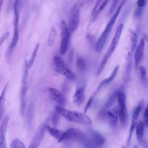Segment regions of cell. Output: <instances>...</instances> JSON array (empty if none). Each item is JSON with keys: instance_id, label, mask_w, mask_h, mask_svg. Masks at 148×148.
<instances>
[{"instance_id": "8", "label": "cell", "mask_w": 148, "mask_h": 148, "mask_svg": "<svg viewBox=\"0 0 148 148\" xmlns=\"http://www.w3.org/2000/svg\"><path fill=\"white\" fill-rule=\"evenodd\" d=\"M61 29V43L60 45V52L61 54L64 55L68 51L71 44V33L68 29V25L64 20L60 23Z\"/></svg>"}, {"instance_id": "31", "label": "cell", "mask_w": 148, "mask_h": 148, "mask_svg": "<svg viewBox=\"0 0 148 148\" xmlns=\"http://www.w3.org/2000/svg\"><path fill=\"white\" fill-rule=\"evenodd\" d=\"M140 77L142 82H145L146 79V69L144 66H140Z\"/></svg>"}, {"instance_id": "25", "label": "cell", "mask_w": 148, "mask_h": 148, "mask_svg": "<svg viewBox=\"0 0 148 148\" xmlns=\"http://www.w3.org/2000/svg\"><path fill=\"white\" fill-rule=\"evenodd\" d=\"M132 58L130 52H128L126 56V67H125V80L130 79L132 70Z\"/></svg>"}, {"instance_id": "26", "label": "cell", "mask_w": 148, "mask_h": 148, "mask_svg": "<svg viewBox=\"0 0 148 148\" xmlns=\"http://www.w3.org/2000/svg\"><path fill=\"white\" fill-rule=\"evenodd\" d=\"M110 0H103V1L101 2V3L99 5L95 13L91 16V21H94L97 17L98 16V15L100 14V13L103 10V9L106 7V6L108 5V3L110 2Z\"/></svg>"}, {"instance_id": "33", "label": "cell", "mask_w": 148, "mask_h": 148, "mask_svg": "<svg viewBox=\"0 0 148 148\" xmlns=\"http://www.w3.org/2000/svg\"><path fill=\"white\" fill-rule=\"evenodd\" d=\"M143 124L146 127H148V104L143 113Z\"/></svg>"}, {"instance_id": "42", "label": "cell", "mask_w": 148, "mask_h": 148, "mask_svg": "<svg viewBox=\"0 0 148 148\" xmlns=\"http://www.w3.org/2000/svg\"><path fill=\"white\" fill-rule=\"evenodd\" d=\"M88 1H91V0H88Z\"/></svg>"}, {"instance_id": "5", "label": "cell", "mask_w": 148, "mask_h": 148, "mask_svg": "<svg viewBox=\"0 0 148 148\" xmlns=\"http://www.w3.org/2000/svg\"><path fill=\"white\" fill-rule=\"evenodd\" d=\"M19 0H14L13 5L14 21H13V35L7 51V56L9 57L12 53L19 39Z\"/></svg>"}, {"instance_id": "17", "label": "cell", "mask_w": 148, "mask_h": 148, "mask_svg": "<svg viewBox=\"0 0 148 148\" xmlns=\"http://www.w3.org/2000/svg\"><path fill=\"white\" fill-rule=\"evenodd\" d=\"M119 91H114V93L107 99V101L103 104L101 110L99 112V117L101 118H104L106 112L110 109V108L113 105L116 100L117 99Z\"/></svg>"}, {"instance_id": "39", "label": "cell", "mask_w": 148, "mask_h": 148, "mask_svg": "<svg viewBox=\"0 0 148 148\" xmlns=\"http://www.w3.org/2000/svg\"><path fill=\"white\" fill-rule=\"evenodd\" d=\"M3 2H4V0H0V13H1V12L2 8V6H3Z\"/></svg>"}, {"instance_id": "24", "label": "cell", "mask_w": 148, "mask_h": 148, "mask_svg": "<svg viewBox=\"0 0 148 148\" xmlns=\"http://www.w3.org/2000/svg\"><path fill=\"white\" fill-rule=\"evenodd\" d=\"M129 38H130V50L132 53H133L136 47L137 44V35L135 31L132 29H129Z\"/></svg>"}, {"instance_id": "41", "label": "cell", "mask_w": 148, "mask_h": 148, "mask_svg": "<svg viewBox=\"0 0 148 148\" xmlns=\"http://www.w3.org/2000/svg\"><path fill=\"white\" fill-rule=\"evenodd\" d=\"M1 77H0V83H1Z\"/></svg>"}, {"instance_id": "15", "label": "cell", "mask_w": 148, "mask_h": 148, "mask_svg": "<svg viewBox=\"0 0 148 148\" xmlns=\"http://www.w3.org/2000/svg\"><path fill=\"white\" fill-rule=\"evenodd\" d=\"M9 117L8 115H5L3 118L1 124L0 125V147L1 148H6L7 143H6V132L7 127L8 124Z\"/></svg>"}, {"instance_id": "28", "label": "cell", "mask_w": 148, "mask_h": 148, "mask_svg": "<svg viewBox=\"0 0 148 148\" xmlns=\"http://www.w3.org/2000/svg\"><path fill=\"white\" fill-rule=\"evenodd\" d=\"M39 49V43H38L36 45V46L35 47V48H34V50L32 51V54L29 60L28 61V64L29 68H31V66L33 65V64L34 63V61H35V60L36 59L37 54L38 53Z\"/></svg>"}, {"instance_id": "35", "label": "cell", "mask_w": 148, "mask_h": 148, "mask_svg": "<svg viewBox=\"0 0 148 148\" xmlns=\"http://www.w3.org/2000/svg\"><path fill=\"white\" fill-rule=\"evenodd\" d=\"M60 114L56 111L55 113L53 114V118H52V122H53V124H54V126H56L57 123H58V119H59V116Z\"/></svg>"}, {"instance_id": "38", "label": "cell", "mask_w": 148, "mask_h": 148, "mask_svg": "<svg viewBox=\"0 0 148 148\" xmlns=\"http://www.w3.org/2000/svg\"><path fill=\"white\" fill-rule=\"evenodd\" d=\"M143 9V8H142L138 7V8L136 9V10H135V17H138L141 15Z\"/></svg>"}, {"instance_id": "9", "label": "cell", "mask_w": 148, "mask_h": 148, "mask_svg": "<svg viewBox=\"0 0 148 148\" xmlns=\"http://www.w3.org/2000/svg\"><path fill=\"white\" fill-rule=\"evenodd\" d=\"M54 63L57 71L69 80L73 81L75 79L74 73L66 66L64 59L58 56H55L53 58Z\"/></svg>"}, {"instance_id": "37", "label": "cell", "mask_w": 148, "mask_h": 148, "mask_svg": "<svg viewBox=\"0 0 148 148\" xmlns=\"http://www.w3.org/2000/svg\"><path fill=\"white\" fill-rule=\"evenodd\" d=\"M147 0H138L137 1V6L139 8H144L146 5Z\"/></svg>"}, {"instance_id": "13", "label": "cell", "mask_w": 148, "mask_h": 148, "mask_svg": "<svg viewBox=\"0 0 148 148\" xmlns=\"http://www.w3.org/2000/svg\"><path fill=\"white\" fill-rule=\"evenodd\" d=\"M145 105V102L143 99H142L140 102L139 103L138 105L135 108L133 112V114L132 116V119H131V123L130 128V131H129V136H128V143L130 142L131 136L132 135V134L135 130V126L136 125V123L138 122V120L139 116V114L142 110L143 106Z\"/></svg>"}, {"instance_id": "36", "label": "cell", "mask_w": 148, "mask_h": 148, "mask_svg": "<svg viewBox=\"0 0 148 148\" xmlns=\"http://www.w3.org/2000/svg\"><path fill=\"white\" fill-rule=\"evenodd\" d=\"M119 1V0H113L112 3V5L109 9V14H111L114 11L115 8L116 7V5L118 3V2Z\"/></svg>"}, {"instance_id": "27", "label": "cell", "mask_w": 148, "mask_h": 148, "mask_svg": "<svg viewBox=\"0 0 148 148\" xmlns=\"http://www.w3.org/2000/svg\"><path fill=\"white\" fill-rule=\"evenodd\" d=\"M56 35H57L56 29L54 26H53L51 28V29L50 31V32L47 37V45L51 47L53 45L56 37Z\"/></svg>"}, {"instance_id": "3", "label": "cell", "mask_w": 148, "mask_h": 148, "mask_svg": "<svg viewBox=\"0 0 148 148\" xmlns=\"http://www.w3.org/2000/svg\"><path fill=\"white\" fill-rule=\"evenodd\" d=\"M125 0H123V2H121V3L118 6L114 14H113V16L112 17V18H110V20L107 24L105 29L101 34L99 39H98L96 45H95V50L97 52H101L102 51V50L105 45V43L108 39V35L110 33L115 23H116L117 18L118 17V16L120 13L121 8L123 7V4L125 2Z\"/></svg>"}, {"instance_id": "2", "label": "cell", "mask_w": 148, "mask_h": 148, "mask_svg": "<svg viewBox=\"0 0 148 148\" xmlns=\"http://www.w3.org/2000/svg\"><path fill=\"white\" fill-rule=\"evenodd\" d=\"M123 28H124L123 24H121L118 26V27L116 31L115 34L111 41L110 46H109V48L108 49L105 56H103V57L99 64V66H98V68L97 69V75H99L102 72V71L104 69L109 58L110 57V56H112V54H113L114 51L115 50L117 45L119 44V40L120 39V37H121V35L122 34Z\"/></svg>"}, {"instance_id": "10", "label": "cell", "mask_w": 148, "mask_h": 148, "mask_svg": "<svg viewBox=\"0 0 148 148\" xmlns=\"http://www.w3.org/2000/svg\"><path fill=\"white\" fill-rule=\"evenodd\" d=\"M87 139V135L83 131L77 128H71L64 132L62 142L67 140H72L84 144Z\"/></svg>"}, {"instance_id": "22", "label": "cell", "mask_w": 148, "mask_h": 148, "mask_svg": "<svg viewBox=\"0 0 148 148\" xmlns=\"http://www.w3.org/2000/svg\"><path fill=\"white\" fill-rule=\"evenodd\" d=\"M144 124L143 122L141 120H139L137 122L136 125L135 126V132L136 136L138 141L139 143H141L143 137V132H144Z\"/></svg>"}, {"instance_id": "29", "label": "cell", "mask_w": 148, "mask_h": 148, "mask_svg": "<svg viewBox=\"0 0 148 148\" xmlns=\"http://www.w3.org/2000/svg\"><path fill=\"white\" fill-rule=\"evenodd\" d=\"M10 148H25L23 142L19 138H16L13 139L10 145Z\"/></svg>"}, {"instance_id": "16", "label": "cell", "mask_w": 148, "mask_h": 148, "mask_svg": "<svg viewBox=\"0 0 148 148\" xmlns=\"http://www.w3.org/2000/svg\"><path fill=\"white\" fill-rule=\"evenodd\" d=\"M104 118H106L109 125L112 128H115L117 126L118 122V109L117 107L109 109L105 113Z\"/></svg>"}, {"instance_id": "14", "label": "cell", "mask_w": 148, "mask_h": 148, "mask_svg": "<svg viewBox=\"0 0 148 148\" xmlns=\"http://www.w3.org/2000/svg\"><path fill=\"white\" fill-rule=\"evenodd\" d=\"M48 93L50 98L57 103L60 106H64L65 105V98L59 90L53 87H49Z\"/></svg>"}, {"instance_id": "19", "label": "cell", "mask_w": 148, "mask_h": 148, "mask_svg": "<svg viewBox=\"0 0 148 148\" xmlns=\"http://www.w3.org/2000/svg\"><path fill=\"white\" fill-rule=\"evenodd\" d=\"M145 49V40L142 38L135 50L134 54V61L135 66H137L140 62L144 53Z\"/></svg>"}, {"instance_id": "40", "label": "cell", "mask_w": 148, "mask_h": 148, "mask_svg": "<svg viewBox=\"0 0 148 148\" xmlns=\"http://www.w3.org/2000/svg\"><path fill=\"white\" fill-rule=\"evenodd\" d=\"M135 147H138V146H137L136 145H135V146H134V148H135Z\"/></svg>"}, {"instance_id": "23", "label": "cell", "mask_w": 148, "mask_h": 148, "mask_svg": "<svg viewBox=\"0 0 148 148\" xmlns=\"http://www.w3.org/2000/svg\"><path fill=\"white\" fill-rule=\"evenodd\" d=\"M9 83H6V84L4 86L1 94L0 95V120L2 118V116L4 110V107H5V99H6V94L7 89L8 87Z\"/></svg>"}, {"instance_id": "34", "label": "cell", "mask_w": 148, "mask_h": 148, "mask_svg": "<svg viewBox=\"0 0 148 148\" xmlns=\"http://www.w3.org/2000/svg\"><path fill=\"white\" fill-rule=\"evenodd\" d=\"M9 35V32H6L0 37V47H1L2 44L5 42V41L8 39Z\"/></svg>"}, {"instance_id": "7", "label": "cell", "mask_w": 148, "mask_h": 148, "mask_svg": "<svg viewBox=\"0 0 148 148\" xmlns=\"http://www.w3.org/2000/svg\"><path fill=\"white\" fill-rule=\"evenodd\" d=\"M118 100V117L120 125L125 127L128 124V113L126 108V95L123 91H119L117 95Z\"/></svg>"}, {"instance_id": "18", "label": "cell", "mask_w": 148, "mask_h": 148, "mask_svg": "<svg viewBox=\"0 0 148 148\" xmlns=\"http://www.w3.org/2000/svg\"><path fill=\"white\" fill-rule=\"evenodd\" d=\"M85 90L84 86H81L76 90L73 97V102L76 106H79L83 103L85 98Z\"/></svg>"}, {"instance_id": "30", "label": "cell", "mask_w": 148, "mask_h": 148, "mask_svg": "<svg viewBox=\"0 0 148 148\" xmlns=\"http://www.w3.org/2000/svg\"><path fill=\"white\" fill-rule=\"evenodd\" d=\"M76 66L80 71H84L86 69V62L82 57H78L76 60Z\"/></svg>"}, {"instance_id": "12", "label": "cell", "mask_w": 148, "mask_h": 148, "mask_svg": "<svg viewBox=\"0 0 148 148\" xmlns=\"http://www.w3.org/2000/svg\"><path fill=\"white\" fill-rule=\"evenodd\" d=\"M46 125L47 124L43 123L39 127V128L35 132L28 147L37 148L39 146L43 139L46 130Z\"/></svg>"}, {"instance_id": "6", "label": "cell", "mask_w": 148, "mask_h": 148, "mask_svg": "<svg viewBox=\"0 0 148 148\" xmlns=\"http://www.w3.org/2000/svg\"><path fill=\"white\" fill-rule=\"evenodd\" d=\"M28 61L25 60L24 63V68L23 70V74L21 81L20 88V113L21 116H24L25 113L26 109V94L27 91L28 84V76L29 70Z\"/></svg>"}, {"instance_id": "11", "label": "cell", "mask_w": 148, "mask_h": 148, "mask_svg": "<svg viewBox=\"0 0 148 148\" xmlns=\"http://www.w3.org/2000/svg\"><path fill=\"white\" fill-rule=\"evenodd\" d=\"M105 138L98 132L92 130L90 137L87 139L84 145L86 147H101L105 143Z\"/></svg>"}, {"instance_id": "32", "label": "cell", "mask_w": 148, "mask_h": 148, "mask_svg": "<svg viewBox=\"0 0 148 148\" xmlns=\"http://www.w3.org/2000/svg\"><path fill=\"white\" fill-rule=\"evenodd\" d=\"M95 96L94 95H92L90 98H89V99L88 100V101H87V103H86V106H85V108H84V113H86L87 112V110H88V109L90 108V106H91V105H92V102H93V101H94V97H95Z\"/></svg>"}, {"instance_id": "4", "label": "cell", "mask_w": 148, "mask_h": 148, "mask_svg": "<svg viewBox=\"0 0 148 148\" xmlns=\"http://www.w3.org/2000/svg\"><path fill=\"white\" fill-rule=\"evenodd\" d=\"M86 2V0H77L72 6L68 25L71 34L73 33L79 27L80 21V9Z\"/></svg>"}, {"instance_id": "21", "label": "cell", "mask_w": 148, "mask_h": 148, "mask_svg": "<svg viewBox=\"0 0 148 148\" xmlns=\"http://www.w3.org/2000/svg\"><path fill=\"white\" fill-rule=\"evenodd\" d=\"M46 130L58 142H61L62 140V136L64 134V131H62L60 130L57 129L56 127H52L48 124L46 125Z\"/></svg>"}, {"instance_id": "1", "label": "cell", "mask_w": 148, "mask_h": 148, "mask_svg": "<svg viewBox=\"0 0 148 148\" xmlns=\"http://www.w3.org/2000/svg\"><path fill=\"white\" fill-rule=\"evenodd\" d=\"M56 111L66 120L83 125H90L92 123L91 119L85 113L69 110L64 106H56Z\"/></svg>"}, {"instance_id": "20", "label": "cell", "mask_w": 148, "mask_h": 148, "mask_svg": "<svg viewBox=\"0 0 148 148\" xmlns=\"http://www.w3.org/2000/svg\"><path fill=\"white\" fill-rule=\"evenodd\" d=\"M119 67H120L119 65H116V66L114 67V68L113 69V70L112 71V72L111 74L110 75V76H109L108 77L106 78L105 79L102 80V81L99 83V85H98V87H97V88L95 92H94V95L95 96H96L98 92L100 90V89L101 88V87H102L103 86H105V85H106V84L110 83L114 79V77H116V75H117L118 71H119Z\"/></svg>"}]
</instances>
